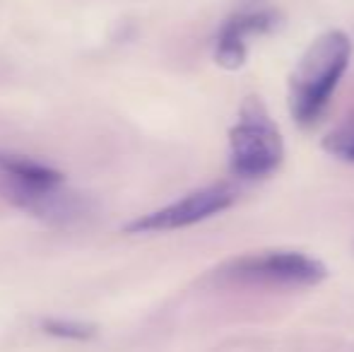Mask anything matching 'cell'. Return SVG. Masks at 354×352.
<instances>
[{
  "mask_svg": "<svg viewBox=\"0 0 354 352\" xmlns=\"http://www.w3.org/2000/svg\"><path fill=\"white\" fill-rule=\"evenodd\" d=\"M352 61V39L342 29L316 37L289 77V113L301 128L321 121Z\"/></svg>",
  "mask_w": 354,
  "mask_h": 352,
  "instance_id": "6da1fadb",
  "label": "cell"
},
{
  "mask_svg": "<svg viewBox=\"0 0 354 352\" xmlns=\"http://www.w3.org/2000/svg\"><path fill=\"white\" fill-rule=\"evenodd\" d=\"M44 328H46V333L56 335V338H68V340H87L94 335L92 326L71 324V321H46Z\"/></svg>",
  "mask_w": 354,
  "mask_h": 352,
  "instance_id": "ba28073f",
  "label": "cell"
},
{
  "mask_svg": "<svg viewBox=\"0 0 354 352\" xmlns=\"http://www.w3.org/2000/svg\"><path fill=\"white\" fill-rule=\"evenodd\" d=\"M236 201V193L224 183L217 186H207L201 191H193L188 196H183L181 201L171 203V205L154 210L149 215H142L140 220L131 222L126 227L133 234H147V232H174L183 230V227L198 225L205 222L210 217L219 215V212L229 210Z\"/></svg>",
  "mask_w": 354,
  "mask_h": 352,
  "instance_id": "5b68a950",
  "label": "cell"
},
{
  "mask_svg": "<svg viewBox=\"0 0 354 352\" xmlns=\"http://www.w3.org/2000/svg\"><path fill=\"white\" fill-rule=\"evenodd\" d=\"M323 150L330 157L347 165H354V113L337 123L326 138H323Z\"/></svg>",
  "mask_w": 354,
  "mask_h": 352,
  "instance_id": "52a82bcc",
  "label": "cell"
},
{
  "mask_svg": "<svg viewBox=\"0 0 354 352\" xmlns=\"http://www.w3.org/2000/svg\"><path fill=\"white\" fill-rule=\"evenodd\" d=\"M280 27V12L277 10H246V12L232 15L222 24L214 46V61L227 71H236L248 58V39L270 34Z\"/></svg>",
  "mask_w": 354,
  "mask_h": 352,
  "instance_id": "8992f818",
  "label": "cell"
},
{
  "mask_svg": "<svg viewBox=\"0 0 354 352\" xmlns=\"http://www.w3.org/2000/svg\"><path fill=\"white\" fill-rule=\"evenodd\" d=\"M0 196L15 207L51 222L71 220L77 212L71 193L63 188V176L22 155L0 152Z\"/></svg>",
  "mask_w": 354,
  "mask_h": 352,
  "instance_id": "7a4b0ae2",
  "label": "cell"
},
{
  "mask_svg": "<svg viewBox=\"0 0 354 352\" xmlns=\"http://www.w3.org/2000/svg\"><path fill=\"white\" fill-rule=\"evenodd\" d=\"M222 275L241 285L311 287L328 277V268L304 251H261L232 261Z\"/></svg>",
  "mask_w": 354,
  "mask_h": 352,
  "instance_id": "277c9868",
  "label": "cell"
},
{
  "mask_svg": "<svg viewBox=\"0 0 354 352\" xmlns=\"http://www.w3.org/2000/svg\"><path fill=\"white\" fill-rule=\"evenodd\" d=\"M284 140L261 97H246L229 131V169L239 178H268L282 167Z\"/></svg>",
  "mask_w": 354,
  "mask_h": 352,
  "instance_id": "3957f363",
  "label": "cell"
}]
</instances>
